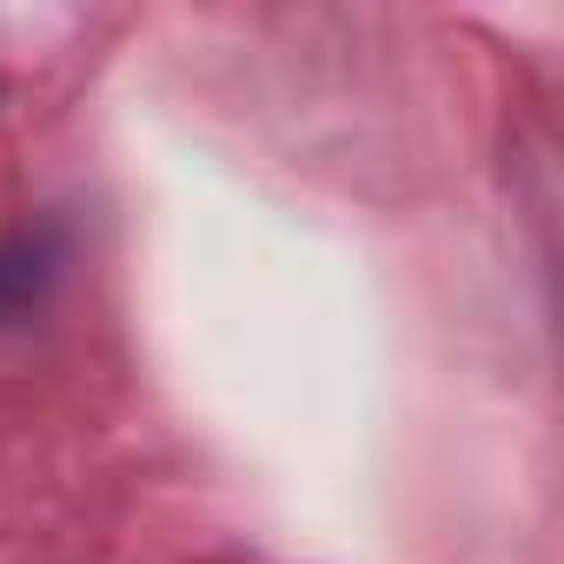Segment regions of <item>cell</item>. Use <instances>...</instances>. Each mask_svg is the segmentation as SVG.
<instances>
[{"label": "cell", "mask_w": 564, "mask_h": 564, "mask_svg": "<svg viewBox=\"0 0 564 564\" xmlns=\"http://www.w3.org/2000/svg\"><path fill=\"white\" fill-rule=\"evenodd\" d=\"M54 279V246L47 239H8L0 246V319H21Z\"/></svg>", "instance_id": "obj_1"}]
</instances>
